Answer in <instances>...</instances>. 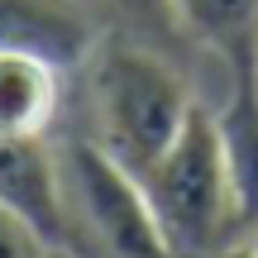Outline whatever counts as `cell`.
<instances>
[{
  "mask_svg": "<svg viewBox=\"0 0 258 258\" xmlns=\"http://www.w3.org/2000/svg\"><path fill=\"white\" fill-rule=\"evenodd\" d=\"M215 258H244V244H239V249H225V253H215Z\"/></svg>",
  "mask_w": 258,
  "mask_h": 258,
  "instance_id": "12",
  "label": "cell"
},
{
  "mask_svg": "<svg viewBox=\"0 0 258 258\" xmlns=\"http://www.w3.org/2000/svg\"><path fill=\"white\" fill-rule=\"evenodd\" d=\"M67 67L43 53H0V139H48L62 115Z\"/></svg>",
  "mask_w": 258,
  "mask_h": 258,
  "instance_id": "5",
  "label": "cell"
},
{
  "mask_svg": "<svg viewBox=\"0 0 258 258\" xmlns=\"http://www.w3.org/2000/svg\"><path fill=\"white\" fill-rule=\"evenodd\" d=\"M24 48L57 67H82L96 53V15L86 0H0V53Z\"/></svg>",
  "mask_w": 258,
  "mask_h": 258,
  "instance_id": "4",
  "label": "cell"
},
{
  "mask_svg": "<svg viewBox=\"0 0 258 258\" xmlns=\"http://www.w3.org/2000/svg\"><path fill=\"white\" fill-rule=\"evenodd\" d=\"M215 129H220V148H225L239 215L253 230L258 225V82L230 86V101L215 110Z\"/></svg>",
  "mask_w": 258,
  "mask_h": 258,
  "instance_id": "8",
  "label": "cell"
},
{
  "mask_svg": "<svg viewBox=\"0 0 258 258\" xmlns=\"http://www.w3.org/2000/svg\"><path fill=\"white\" fill-rule=\"evenodd\" d=\"M48 234L38 230L34 220L15 211V206L0 201V258H48Z\"/></svg>",
  "mask_w": 258,
  "mask_h": 258,
  "instance_id": "9",
  "label": "cell"
},
{
  "mask_svg": "<svg viewBox=\"0 0 258 258\" xmlns=\"http://www.w3.org/2000/svg\"><path fill=\"white\" fill-rule=\"evenodd\" d=\"M48 258H77L72 249H62V244H53V249H48Z\"/></svg>",
  "mask_w": 258,
  "mask_h": 258,
  "instance_id": "11",
  "label": "cell"
},
{
  "mask_svg": "<svg viewBox=\"0 0 258 258\" xmlns=\"http://www.w3.org/2000/svg\"><path fill=\"white\" fill-rule=\"evenodd\" d=\"M139 186L167 258H215L239 249L249 234L225 167L215 110H206L201 101L186 115L182 134L167 144V153L139 177Z\"/></svg>",
  "mask_w": 258,
  "mask_h": 258,
  "instance_id": "1",
  "label": "cell"
},
{
  "mask_svg": "<svg viewBox=\"0 0 258 258\" xmlns=\"http://www.w3.org/2000/svg\"><path fill=\"white\" fill-rule=\"evenodd\" d=\"M244 258H258V225L244 234Z\"/></svg>",
  "mask_w": 258,
  "mask_h": 258,
  "instance_id": "10",
  "label": "cell"
},
{
  "mask_svg": "<svg viewBox=\"0 0 258 258\" xmlns=\"http://www.w3.org/2000/svg\"><path fill=\"white\" fill-rule=\"evenodd\" d=\"M57 177H62V215L67 220L77 215L105 258H167L139 177L124 172L101 144L82 139L57 148Z\"/></svg>",
  "mask_w": 258,
  "mask_h": 258,
  "instance_id": "3",
  "label": "cell"
},
{
  "mask_svg": "<svg viewBox=\"0 0 258 258\" xmlns=\"http://www.w3.org/2000/svg\"><path fill=\"white\" fill-rule=\"evenodd\" d=\"M82 67L91 91V144H101L124 172L144 177L196 110L191 86L167 57L134 43H96Z\"/></svg>",
  "mask_w": 258,
  "mask_h": 258,
  "instance_id": "2",
  "label": "cell"
},
{
  "mask_svg": "<svg viewBox=\"0 0 258 258\" xmlns=\"http://www.w3.org/2000/svg\"><path fill=\"white\" fill-rule=\"evenodd\" d=\"M0 201L34 220L48 244L62 239V177H57V148L48 139H0Z\"/></svg>",
  "mask_w": 258,
  "mask_h": 258,
  "instance_id": "7",
  "label": "cell"
},
{
  "mask_svg": "<svg viewBox=\"0 0 258 258\" xmlns=\"http://www.w3.org/2000/svg\"><path fill=\"white\" fill-rule=\"evenodd\" d=\"M177 29L230 72L234 86L258 82V0H167Z\"/></svg>",
  "mask_w": 258,
  "mask_h": 258,
  "instance_id": "6",
  "label": "cell"
}]
</instances>
